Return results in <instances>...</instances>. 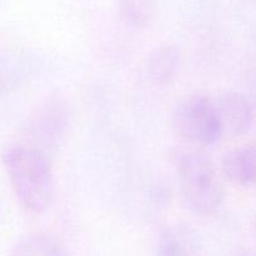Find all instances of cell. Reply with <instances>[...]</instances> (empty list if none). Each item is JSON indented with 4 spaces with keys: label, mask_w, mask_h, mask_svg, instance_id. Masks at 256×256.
<instances>
[{
    "label": "cell",
    "mask_w": 256,
    "mask_h": 256,
    "mask_svg": "<svg viewBox=\"0 0 256 256\" xmlns=\"http://www.w3.org/2000/svg\"><path fill=\"white\" fill-rule=\"evenodd\" d=\"M222 172L232 184L256 185V145L235 148L222 156Z\"/></svg>",
    "instance_id": "obj_6"
},
{
    "label": "cell",
    "mask_w": 256,
    "mask_h": 256,
    "mask_svg": "<svg viewBox=\"0 0 256 256\" xmlns=\"http://www.w3.org/2000/svg\"><path fill=\"white\" fill-rule=\"evenodd\" d=\"M200 240L196 232L188 226H170L160 234L156 256H198Z\"/></svg>",
    "instance_id": "obj_7"
},
{
    "label": "cell",
    "mask_w": 256,
    "mask_h": 256,
    "mask_svg": "<svg viewBox=\"0 0 256 256\" xmlns=\"http://www.w3.org/2000/svg\"><path fill=\"white\" fill-rule=\"evenodd\" d=\"M2 162L20 206L30 214H45L55 199V176L48 155L39 148L14 145L4 150Z\"/></svg>",
    "instance_id": "obj_1"
},
{
    "label": "cell",
    "mask_w": 256,
    "mask_h": 256,
    "mask_svg": "<svg viewBox=\"0 0 256 256\" xmlns=\"http://www.w3.org/2000/svg\"><path fill=\"white\" fill-rule=\"evenodd\" d=\"M116 6L122 25L132 32H139L154 19L156 0H116Z\"/></svg>",
    "instance_id": "obj_9"
},
{
    "label": "cell",
    "mask_w": 256,
    "mask_h": 256,
    "mask_svg": "<svg viewBox=\"0 0 256 256\" xmlns=\"http://www.w3.org/2000/svg\"><path fill=\"white\" fill-rule=\"evenodd\" d=\"M180 195L188 212L196 216L214 215L222 206L224 188L212 159L200 150H184L175 155Z\"/></svg>",
    "instance_id": "obj_2"
},
{
    "label": "cell",
    "mask_w": 256,
    "mask_h": 256,
    "mask_svg": "<svg viewBox=\"0 0 256 256\" xmlns=\"http://www.w3.org/2000/svg\"><path fill=\"white\" fill-rule=\"evenodd\" d=\"M216 102L225 132L240 136L252 129L255 108L246 95L240 92H226Z\"/></svg>",
    "instance_id": "obj_4"
},
{
    "label": "cell",
    "mask_w": 256,
    "mask_h": 256,
    "mask_svg": "<svg viewBox=\"0 0 256 256\" xmlns=\"http://www.w3.org/2000/svg\"><path fill=\"white\" fill-rule=\"evenodd\" d=\"M10 256H68V254L62 245L52 235L30 232L18 239Z\"/></svg>",
    "instance_id": "obj_8"
},
{
    "label": "cell",
    "mask_w": 256,
    "mask_h": 256,
    "mask_svg": "<svg viewBox=\"0 0 256 256\" xmlns=\"http://www.w3.org/2000/svg\"><path fill=\"white\" fill-rule=\"evenodd\" d=\"M66 128V112L60 102H50L42 106L34 122V129L46 142H56Z\"/></svg>",
    "instance_id": "obj_10"
},
{
    "label": "cell",
    "mask_w": 256,
    "mask_h": 256,
    "mask_svg": "<svg viewBox=\"0 0 256 256\" xmlns=\"http://www.w3.org/2000/svg\"><path fill=\"white\" fill-rule=\"evenodd\" d=\"M175 134L198 146L214 145L225 132L218 102L209 95L189 94L175 104L172 112Z\"/></svg>",
    "instance_id": "obj_3"
},
{
    "label": "cell",
    "mask_w": 256,
    "mask_h": 256,
    "mask_svg": "<svg viewBox=\"0 0 256 256\" xmlns=\"http://www.w3.org/2000/svg\"><path fill=\"white\" fill-rule=\"evenodd\" d=\"M179 69L180 52L174 45H159L154 48L145 59V76L155 86L172 84L178 76Z\"/></svg>",
    "instance_id": "obj_5"
}]
</instances>
